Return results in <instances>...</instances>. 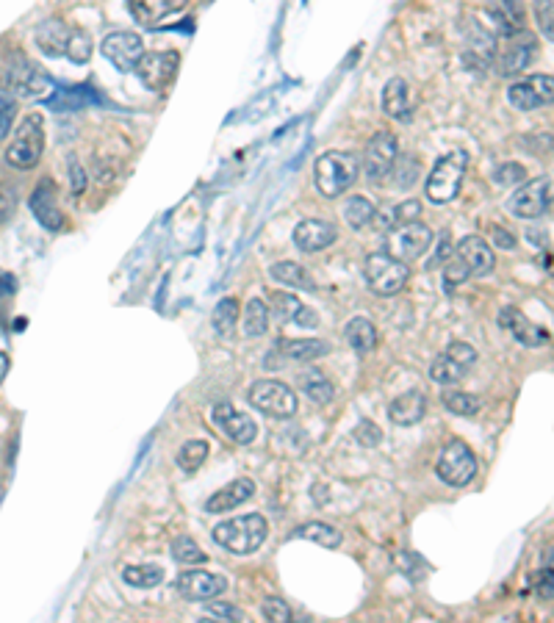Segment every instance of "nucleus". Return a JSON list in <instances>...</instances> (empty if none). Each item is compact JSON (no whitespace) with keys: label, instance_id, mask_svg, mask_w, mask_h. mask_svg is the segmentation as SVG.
<instances>
[{"label":"nucleus","instance_id":"nucleus-3","mask_svg":"<svg viewBox=\"0 0 554 623\" xmlns=\"http://www.w3.org/2000/svg\"><path fill=\"white\" fill-rule=\"evenodd\" d=\"M266 535H269V524L261 513H250V516L230 518L214 527V540L222 549L233 554H253L264 546Z\"/></svg>","mask_w":554,"mask_h":623},{"label":"nucleus","instance_id":"nucleus-45","mask_svg":"<svg viewBox=\"0 0 554 623\" xmlns=\"http://www.w3.org/2000/svg\"><path fill=\"white\" fill-rule=\"evenodd\" d=\"M535 20L546 42L554 39V3L552 0H535Z\"/></svg>","mask_w":554,"mask_h":623},{"label":"nucleus","instance_id":"nucleus-4","mask_svg":"<svg viewBox=\"0 0 554 623\" xmlns=\"http://www.w3.org/2000/svg\"><path fill=\"white\" fill-rule=\"evenodd\" d=\"M466 167H469V156L466 150H452L441 156V161L435 164L430 178H427V186H424V194L433 205H449L460 192V183H463V175H466Z\"/></svg>","mask_w":554,"mask_h":623},{"label":"nucleus","instance_id":"nucleus-46","mask_svg":"<svg viewBox=\"0 0 554 623\" xmlns=\"http://www.w3.org/2000/svg\"><path fill=\"white\" fill-rule=\"evenodd\" d=\"M14 117H17V103H14V97L0 86V139L9 136Z\"/></svg>","mask_w":554,"mask_h":623},{"label":"nucleus","instance_id":"nucleus-49","mask_svg":"<svg viewBox=\"0 0 554 623\" xmlns=\"http://www.w3.org/2000/svg\"><path fill=\"white\" fill-rule=\"evenodd\" d=\"M446 355L455 360V363H460L463 369H471V366L477 363V349L471 347V344H466V341L449 344V347H446Z\"/></svg>","mask_w":554,"mask_h":623},{"label":"nucleus","instance_id":"nucleus-20","mask_svg":"<svg viewBox=\"0 0 554 623\" xmlns=\"http://www.w3.org/2000/svg\"><path fill=\"white\" fill-rule=\"evenodd\" d=\"M338 239V230L333 222H325V219H305L294 228V247L300 252H314L327 250L333 241Z\"/></svg>","mask_w":554,"mask_h":623},{"label":"nucleus","instance_id":"nucleus-55","mask_svg":"<svg viewBox=\"0 0 554 623\" xmlns=\"http://www.w3.org/2000/svg\"><path fill=\"white\" fill-rule=\"evenodd\" d=\"M14 192H6V189H0V225L3 222H9L14 214Z\"/></svg>","mask_w":554,"mask_h":623},{"label":"nucleus","instance_id":"nucleus-43","mask_svg":"<svg viewBox=\"0 0 554 623\" xmlns=\"http://www.w3.org/2000/svg\"><path fill=\"white\" fill-rule=\"evenodd\" d=\"M205 457H208V444H205V441H189V444H183L181 452H178V466H181L183 471L194 474V471L205 463Z\"/></svg>","mask_w":554,"mask_h":623},{"label":"nucleus","instance_id":"nucleus-8","mask_svg":"<svg viewBox=\"0 0 554 623\" xmlns=\"http://www.w3.org/2000/svg\"><path fill=\"white\" fill-rule=\"evenodd\" d=\"M435 471H438V477L446 485L463 488V485H469L477 477V457H474V452L463 441H449L441 449V455H438Z\"/></svg>","mask_w":554,"mask_h":623},{"label":"nucleus","instance_id":"nucleus-57","mask_svg":"<svg viewBox=\"0 0 554 623\" xmlns=\"http://www.w3.org/2000/svg\"><path fill=\"white\" fill-rule=\"evenodd\" d=\"M0 294H14V277L0 272Z\"/></svg>","mask_w":554,"mask_h":623},{"label":"nucleus","instance_id":"nucleus-7","mask_svg":"<svg viewBox=\"0 0 554 623\" xmlns=\"http://www.w3.org/2000/svg\"><path fill=\"white\" fill-rule=\"evenodd\" d=\"M433 247V230L422 222H405L394 225L386 236V252L402 264L419 261L424 252Z\"/></svg>","mask_w":554,"mask_h":623},{"label":"nucleus","instance_id":"nucleus-16","mask_svg":"<svg viewBox=\"0 0 554 623\" xmlns=\"http://www.w3.org/2000/svg\"><path fill=\"white\" fill-rule=\"evenodd\" d=\"M225 590H228V579L211 574V571H192L189 568L178 576V593L189 601L217 599L219 593H225Z\"/></svg>","mask_w":554,"mask_h":623},{"label":"nucleus","instance_id":"nucleus-2","mask_svg":"<svg viewBox=\"0 0 554 623\" xmlns=\"http://www.w3.org/2000/svg\"><path fill=\"white\" fill-rule=\"evenodd\" d=\"M0 86L12 97H23V100H48L56 92L48 75L34 61L25 59L23 53H14L6 72L0 75Z\"/></svg>","mask_w":554,"mask_h":623},{"label":"nucleus","instance_id":"nucleus-44","mask_svg":"<svg viewBox=\"0 0 554 623\" xmlns=\"http://www.w3.org/2000/svg\"><path fill=\"white\" fill-rule=\"evenodd\" d=\"M469 269H466V264L460 261L458 255L452 252V258L446 261L444 264V288H446V294H452L455 288L463 283V280H469Z\"/></svg>","mask_w":554,"mask_h":623},{"label":"nucleus","instance_id":"nucleus-41","mask_svg":"<svg viewBox=\"0 0 554 623\" xmlns=\"http://www.w3.org/2000/svg\"><path fill=\"white\" fill-rule=\"evenodd\" d=\"M92 53H95L92 36L86 34V31H81V28H78V31H70L64 56L73 61V64H86V61L92 59Z\"/></svg>","mask_w":554,"mask_h":623},{"label":"nucleus","instance_id":"nucleus-21","mask_svg":"<svg viewBox=\"0 0 554 623\" xmlns=\"http://www.w3.org/2000/svg\"><path fill=\"white\" fill-rule=\"evenodd\" d=\"M455 255L466 264L471 277H488L494 272L496 266L494 250H491L488 241L480 239V236H466V239H460Z\"/></svg>","mask_w":554,"mask_h":623},{"label":"nucleus","instance_id":"nucleus-25","mask_svg":"<svg viewBox=\"0 0 554 623\" xmlns=\"http://www.w3.org/2000/svg\"><path fill=\"white\" fill-rule=\"evenodd\" d=\"M269 302H272V313L277 316V322L300 324V327H316L319 322L311 308H305L297 297H291L286 291H272Z\"/></svg>","mask_w":554,"mask_h":623},{"label":"nucleus","instance_id":"nucleus-18","mask_svg":"<svg viewBox=\"0 0 554 623\" xmlns=\"http://www.w3.org/2000/svg\"><path fill=\"white\" fill-rule=\"evenodd\" d=\"M56 200H59V189H56V183L50 178L39 180V186L34 189V194H31V200H28L31 211H34V216L39 219V225L45 230L64 228V214H61V208Z\"/></svg>","mask_w":554,"mask_h":623},{"label":"nucleus","instance_id":"nucleus-56","mask_svg":"<svg viewBox=\"0 0 554 623\" xmlns=\"http://www.w3.org/2000/svg\"><path fill=\"white\" fill-rule=\"evenodd\" d=\"M491 236H494V244L496 247H502V250H516V236H513V233H507L505 228H494L491 230Z\"/></svg>","mask_w":554,"mask_h":623},{"label":"nucleus","instance_id":"nucleus-19","mask_svg":"<svg viewBox=\"0 0 554 623\" xmlns=\"http://www.w3.org/2000/svg\"><path fill=\"white\" fill-rule=\"evenodd\" d=\"M496 322H499V327H505L507 333L516 338L518 344H524V347H543V344H549V330L541 327V324H535L532 319H527L516 308H502L499 316H496Z\"/></svg>","mask_w":554,"mask_h":623},{"label":"nucleus","instance_id":"nucleus-53","mask_svg":"<svg viewBox=\"0 0 554 623\" xmlns=\"http://www.w3.org/2000/svg\"><path fill=\"white\" fill-rule=\"evenodd\" d=\"M452 244H449V233H441L438 236V247H435V255L430 258V264H427V269H433V266H444L449 258H452Z\"/></svg>","mask_w":554,"mask_h":623},{"label":"nucleus","instance_id":"nucleus-23","mask_svg":"<svg viewBox=\"0 0 554 623\" xmlns=\"http://www.w3.org/2000/svg\"><path fill=\"white\" fill-rule=\"evenodd\" d=\"M255 496V482L247 480V477H241V480H233L230 485L225 488H219L208 502H205V513H228V510H236L239 504H244L247 499H253Z\"/></svg>","mask_w":554,"mask_h":623},{"label":"nucleus","instance_id":"nucleus-48","mask_svg":"<svg viewBox=\"0 0 554 623\" xmlns=\"http://www.w3.org/2000/svg\"><path fill=\"white\" fill-rule=\"evenodd\" d=\"M205 615L219 618V621H247V615H244L239 607L225 604V601H211V604H205Z\"/></svg>","mask_w":554,"mask_h":623},{"label":"nucleus","instance_id":"nucleus-50","mask_svg":"<svg viewBox=\"0 0 554 623\" xmlns=\"http://www.w3.org/2000/svg\"><path fill=\"white\" fill-rule=\"evenodd\" d=\"M261 612H264L266 621H272V623H289L291 621V607L283 599H266L264 607H261Z\"/></svg>","mask_w":554,"mask_h":623},{"label":"nucleus","instance_id":"nucleus-47","mask_svg":"<svg viewBox=\"0 0 554 623\" xmlns=\"http://www.w3.org/2000/svg\"><path fill=\"white\" fill-rule=\"evenodd\" d=\"M352 435H355V441H358V444L369 446V449H374L377 444H383V430H380V427L369 419H363L361 424L355 427Z\"/></svg>","mask_w":554,"mask_h":623},{"label":"nucleus","instance_id":"nucleus-5","mask_svg":"<svg viewBox=\"0 0 554 623\" xmlns=\"http://www.w3.org/2000/svg\"><path fill=\"white\" fill-rule=\"evenodd\" d=\"M42 153H45V122L39 114H28L17 125L12 142L6 147V161L14 169H34Z\"/></svg>","mask_w":554,"mask_h":623},{"label":"nucleus","instance_id":"nucleus-39","mask_svg":"<svg viewBox=\"0 0 554 623\" xmlns=\"http://www.w3.org/2000/svg\"><path fill=\"white\" fill-rule=\"evenodd\" d=\"M441 402H444V408L449 413H455V416H474V413H480L482 402L477 399L474 394H466V391H444L441 394Z\"/></svg>","mask_w":554,"mask_h":623},{"label":"nucleus","instance_id":"nucleus-33","mask_svg":"<svg viewBox=\"0 0 554 623\" xmlns=\"http://www.w3.org/2000/svg\"><path fill=\"white\" fill-rule=\"evenodd\" d=\"M374 214H377V208L369 197H363V194H352L350 200L344 203V219H347V225L352 230H363L369 228L374 222Z\"/></svg>","mask_w":554,"mask_h":623},{"label":"nucleus","instance_id":"nucleus-6","mask_svg":"<svg viewBox=\"0 0 554 623\" xmlns=\"http://www.w3.org/2000/svg\"><path fill=\"white\" fill-rule=\"evenodd\" d=\"M363 275L377 297H397L399 291L408 286L410 269L397 258H391L388 252H377L366 258Z\"/></svg>","mask_w":554,"mask_h":623},{"label":"nucleus","instance_id":"nucleus-35","mask_svg":"<svg viewBox=\"0 0 554 623\" xmlns=\"http://www.w3.org/2000/svg\"><path fill=\"white\" fill-rule=\"evenodd\" d=\"M236 322H239V302L236 297H225V300L217 302L214 308V316H211V324L217 330L219 338H230L236 333Z\"/></svg>","mask_w":554,"mask_h":623},{"label":"nucleus","instance_id":"nucleus-1","mask_svg":"<svg viewBox=\"0 0 554 623\" xmlns=\"http://www.w3.org/2000/svg\"><path fill=\"white\" fill-rule=\"evenodd\" d=\"M361 175V158L355 153H341V150H330L316 158L314 180L316 189L322 192V197L336 200L341 194L352 189V183Z\"/></svg>","mask_w":554,"mask_h":623},{"label":"nucleus","instance_id":"nucleus-22","mask_svg":"<svg viewBox=\"0 0 554 623\" xmlns=\"http://www.w3.org/2000/svg\"><path fill=\"white\" fill-rule=\"evenodd\" d=\"M485 14L494 20L499 36H510L524 31V3L521 0H482Z\"/></svg>","mask_w":554,"mask_h":623},{"label":"nucleus","instance_id":"nucleus-51","mask_svg":"<svg viewBox=\"0 0 554 623\" xmlns=\"http://www.w3.org/2000/svg\"><path fill=\"white\" fill-rule=\"evenodd\" d=\"M391 216H394V225L419 222V216H422V203H419V200H402V203L391 211Z\"/></svg>","mask_w":554,"mask_h":623},{"label":"nucleus","instance_id":"nucleus-9","mask_svg":"<svg viewBox=\"0 0 554 623\" xmlns=\"http://www.w3.org/2000/svg\"><path fill=\"white\" fill-rule=\"evenodd\" d=\"M250 405L275 419H291L297 413V394L280 380H258L250 388Z\"/></svg>","mask_w":554,"mask_h":623},{"label":"nucleus","instance_id":"nucleus-36","mask_svg":"<svg viewBox=\"0 0 554 623\" xmlns=\"http://www.w3.org/2000/svg\"><path fill=\"white\" fill-rule=\"evenodd\" d=\"M122 579L133 588H156L164 579V568H158V565H125Z\"/></svg>","mask_w":554,"mask_h":623},{"label":"nucleus","instance_id":"nucleus-38","mask_svg":"<svg viewBox=\"0 0 554 623\" xmlns=\"http://www.w3.org/2000/svg\"><path fill=\"white\" fill-rule=\"evenodd\" d=\"M466 372L469 369H463L460 363H455V360L449 358V355H438V358L433 360V366H430V377H433L435 383H441V385H455L460 383L463 377H466Z\"/></svg>","mask_w":554,"mask_h":623},{"label":"nucleus","instance_id":"nucleus-42","mask_svg":"<svg viewBox=\"0 0 554 623\" xmlns=\"http://www.w3.org/2000/svg\"><path fill=\"white\" fill-rule=\"evenodd\" d=\"M172 557L183 565H203L208 560V554L189 535H181V538L172 540Z\"/></svg>","mask_w":554,"mask_h":623},{"label":"nucleus","instance_id":"nucleus-24","mask_svg":"<svg viewBox=\"0 0 554 623\" xmlns=\"http://www.w3.org/2000/svg\"><path fill=\"white\" fill-rule=\"evenodd\" d=\"M189 0H128V9H131L133 20L136 23L153 28L161 20H167L172 14H178L186 9Z\"/></svg>","mask_w":554,"mask_h":623},{"label":"nucleus","instance_id":"nucleus-31","mask_svg":"<svg viewBox=\"0 0 554 623\" xmlns=\"http://www.w3.org/2000/svg\"><path fill=\"white\" fill-rule=\"evenodd\" d=\"M269 277L277 280L280 286L289 288H302V291H316L314 277L305 272V266L294 264V261H280L269 269Z\"/></svg>","mask_w":554,"mask_h":623},{"label":"nucleus","instance_id":"nucleus-17","mask_svg":"<svg viewBox=\"0 0 554 623\" xmlns=\"http://www.w3.org/2000/svg\"><path fill=\"white\" fill-rule=\"evenodd\" d=\"M214 424L219 430L228 435L233 444H253L255 435H258V427L250 416H244L241 410H236L230 402H217L214 405Z\"/></svg>","mask_w":554,"mask_h":623},{"label":"nucleus","instance_id":"nucleus-26","mask_svg":"<svg viewBox=\"0 0 554 623\" xmlns=\"http://www.w3.org/2000/svg\"><path fill=\"white\" fill-rule=\"evenodd\" d=\"M424 410H427V402H424V394L419 391H408V394L397 396L391 405H388V419L394 421L397 427H413L424 419Z\"/></svg>","mask_w":554,"mask_h":623},{"label":"nucleus","instance_id":"nucleus-11","mask_svg":"<svg viewBox=\"0 0 554 623\" xmlns=\"http://www.w3.org/2000/svg\"><path fill=\"white\" fill-rule=\"evenodd\" d=\"M178 67H181V53L178 50H158V53H145L142 59L136 61V75L139 81L153 89V92H164L175 75H178Z\"/></svg>","mask_w":554,"mask_h":623},{"label":"nucleus","instance_id":"nucleus-32","mask_svg":"<svg viewBox=\"0 0 554 623\" xmlns=\"http://www.w3.org/2000/svg\"><path fill=\"white\" fill-rule=\"evenodd\" d=\"M344 336L350 341V347L358 352V355H366V352H372L377 347V327H374L369 319H363V316H355L347 322L344 327Z\"/></svg>","mask_w":554,"mask_h":623},{"label":"nucleus","instance_id":"nucleus-34","mask_svg":"<svg viewBox=\"0 0 554 623\" xmlns=\"http://www.w3.org/2000/svg\"><path fill=\"white\" fill-rule=\"evenodd\" d=\"M241 327H244V336L247 338H261L269 330V308L264 300H250L241 316Z\"/></svg>","mask_w":554,"mask_h":623},{"label":"nucleus","instance_id":"nucleus-14","mask_svg":"<svg viewBox=\"0 0 554 623\" xmlns=\"http://www.w3.org/2000/svg\"><path fill=\"white\" fill-rule=\"evenodd\" d=\"M399 156V144L394 139V133H374L369 144H366V156H363L361 167L366 172V178L372 183H383L388 178V172L394 167V161Z\"/></svg>","mask_w":554,"mask_h":623},{"label":"nucleus","instance_id":"nucleus-54","mask_svg":"<svg viewBox=\"0 0 554 623\" xmlns=\"http://www.w3.org/2000/svg\"><path fill=\"white\" fill-rule=\"evenodd\" d=\"M70 186H73L75 197L86 192V172H84V167L75 161V158L70 161Z\"/></svg>","mask_w":554,"mask_h":623},{"label":"nucleus","instance_id":"nucleus-27","mask_svg":"<svg viewBox=\"0 0 554 623\" xmlns=\"http://www.w3.org/2000/svg\"><path fill=\"white\" fill-rule=\"evenodd\" d=\"M37 39V48L48 56V59H59L67 50V39H70V28L61 23V20H45L37 25L34 31Z\"/></svg>","mask_w":554,"mask_h":623},{"label":"nucleus","instance_id":"nucleus-37","mask_svg":"<svg viewBox=\"0 0 554 623\" xmlns=\"http://www.w3.org/2000/svg\"><path fill=\"white\" fill-rule=\"evenodd\" d=\"M297 535L305 540H314L319 546H325V549H338L341 546V532L336 527H330V524H322V521H308V524H302L297 529Z\"/></svg>","mask_w":554,"mask_h":623},{"label":"nucleus","instance_id":"nucleus-30","mask_svg":"<svg viewBox=\"0 0 554 623\" xmlns=\"http://www.w3.org/2000/svg\"><path fill=\"white\" fill-rule=\"evenodd\" d=\"M297 385H300L302 394L308 396L311 402H316V405H327L333 399V394H336L333 383L319 369H305V372H300Z\"/></svg>","mask_w":554,"mask_h":623},{"label":"nucleus","instance_id":"nucleus-13","mask_svg":"<svg viewBox=\"0 0 554 623\" xmlns=\"http://www.w3.org/2000/svg\"><path fill=\"white\" fill-rule=\"evenodd\" d=\"M507 100L516 111H535V108L549 106L554 100V78L552 75H530L516 84L507 86Z\"/></svg>","mask_w":554,"mask_h":623},{"label":"nucleus","instance_id":"nucleus-52","mask_svg":"<svg viewBox=\"0 0 554 623\" xmlns=\"http://www.w3.org/2000/svg\"><path fill=\"white\" fill-rule=\"evenodd\" d=\"M524 167L521 164H502L496 169V186H513V183H521L524 180Z\"/></svg>","mask_w":554,"mask_h":623},{"label":"nucleus","instance_id":"nucleus-58","mask_svg":"<svg viewBox=\"0 0 554 623\" xmlns=\"http://www.w3.org/2000/svg\"><path fill=\"white\" fill-rule=\"evenodd\" d=\"M6 372H9V358L0 352V383H3V377H6Z\"/></svg>","mask_w":554,"mask_h":623},{"label":"nucleus","instance_id":"nucleus-10","mask_svg":"<svg viewBox=\"0 0 554 623\" xmlns=\"http://www.w3.org/2000/svg\"><path fill=\"white\" fill-rule=\"evenodd\" d=\"M510 214L518 219H541L552 208V178H532L518 186V192L507 200Z\"/></svg>","mask_w":554,"mask_h":623},{"label":"nucleus","instance_id":"nucleus-40","mask_svg":"<svg viewBox=\"0 0 554 623\" xmlns=\"http://www.w3.org/2000/svg\"><path fill=\"white\" fill-rule=\"evenodd\" d=\"M391 178H397L394 180V186L397 189H413L416 183H419V175H422V167H419V161H413V158H399L394 161V167H391V172H388Z\"/></svg>","mask_w":554,"mask_h":623},{"label":"nucleus","instance_id":"nucleus-15","mask_svg":"<svg viewBox=\"0 0 554 623\" xmlns=\"http://www.w3.org/2000/svg\"><path fill=\"white\" fill-rule=\"evenodd\" d=\"M100 53L120 72H133L136 61L145 56V45H142V36L133 31H114L100 42Z\"/></svg>","mask_w":554,"mask_h":623},{"label":"nucleus","instance_id":"nucleus-12","mask_svg":"<svg viewBox=\"0 0 554 623\" xmlns=\"http://www.w3.org/2000/svg\"><path fill=\"white\" fill-rule=\"evenodd\" d=\"M505 42L502 45H496L494 50V70L499 75H518V72L524 70L527 64H530L532 53H535V39H532L527 31H518V34H510V36H502Z\"/></svg>","mask_w":554,"mask_h":623},{"label":"nucleus","instance_id":"nucleus-28","mask_svg":"<svg viewBox=\"0 0 554 623\" xmlns=\"http://www.w3.org/2000/svg\"><path fill=\"white\" fill-rule=\"evenodd\" d=\"M383 114L397 122L410 120V86L405 78H391L383 86Z\"/></svg>","mask_w":554,"mask_h":623},{"label":"nucleus","instance_id":"nucleus-29","mask_svg":"<svg viewBox=\"0 0 554 623\" xmlns=\"http://www.w3.org/2000/svg\"><path fill=\"white\" fill-rule=\"evenodd\" d=\"M280 355L286 360H297V363H314V360L325 358L330 347L319 338H294V341H280L275 344Z\"/></svg>","mask_w":554,"mask_h":623}]
</instances>
